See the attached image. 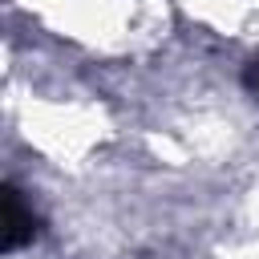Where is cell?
Returning a JSON list of instances; mask_svg holds the SVG:
<instances>
[{"mask_svg":"<svg viewBox=\"0 0 259 259\" xmlns=\"http://www.w3.org/2000/svg\"><path fill=\"white\" fill-rule=\"evenodd\" d=\"M32 227H36L32 210H24L20 194H16V190H8V214H4V247H20V243L32 235Z\"/></svg>","mask_w":259,"mask_h":259,"instance_id":"obj_1","label":"cell"},{"mask_svg":"<svg viewBox=\"0 0 259 259\" xmlns=\"http://www.w3.org/2000/svg\"><path fill=\"white\" fill-rule=\"evenodd\" d=\"M247 81H251V89H255V93H259V61H255V65H251V77H247Z\"/></svg>","mask_w":259,"mask_h":259,"instance_id":"obj_2","label":"cell"}]
</instances>
